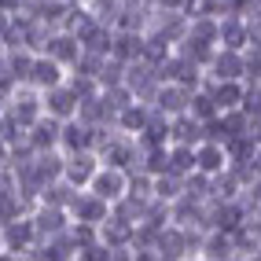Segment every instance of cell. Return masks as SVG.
Segmentation results:
<instances>
[{"label": "cell", "mask_w": 261, "mask_h": 261, "mask_svg": "<svg viewBox=\"0 0 261 261\" xmlns=\"http://www.w3.org/2000/svg\"><path fill=\"white\" fill-rule=\"evenodd\" d=\"M41 114H44L41 111V92L30 89V85H19V89L8 96V103H4V118H11L19 129H30Z\"/></svg>", "instance_id": "cell-1"}, {"label": "cell", "mask_w": 261, "mask_h": 261, "mask_svg": "<svg viewBox=\"0 0 261 261\" xmlns=\"http://www.w3.org/2000/svg\"><path fill=\"white\" fill-rule=\"evenodd\" d=\"M121 85H125V89L133 92L136 103H151L162 81L154 77V66H151V63L133 59V63H125V77H121Z\"/></svg>", "instance_id": "cell-2"}, {"label": "cell", "mask_w": 261, "mask_h": 261, "mask_svg": "<svg viewBox=\"0 0 261 261\" xmlns=\"http://www.w3.org/2000/svg\"><path fill=\"white\" fill-rule=\"evenodd\" d=\"M125 184H129V173H125V169H118V166H103V162H99V169L92 173V180L85 184V188H89L92 195H99L103 202L111 206L114 199L125 195Z\"/></svg>", "instance_id": "cell-3"}, {"label": "cell", "mask_w": 261, "mask_h": 261, "mask_svg": "<svg viewBox=\"0 0 261 261\" xmlns=\"http://www.w3.org/2000/svg\"><path fill=\"white\" fill-rule=\"evenodd\" d=\"M107 214H111V206L103 202L99 195H92L89 188H77L74 195H70V202H66V217L81 221V224H99Z\"/></svg>", "instance_id": "cell-4"}, {"label": "cell", "mask_w": 261, "mask_h": 261, "mask_svg": "<svg viewBox=\"0 0 261 261\" xmlns=\"http://www.w3.org/2000/svg\"><path fill=\"white\" fill-rule=\"evenodd\" d=\"M0 243H4V250H11V254H26L33 243H37V228H33L30 214H19V217L0 224Z\"/></svg>", "instance_id": "cell-5"}, {"label": "cell", "mask_w": 261, "mask_h": 261, "mask_svg": "<svg viewBox=\"0 0 261 261\" xmlns=\"http://www.w3.org/2000/svg\"><path fill=\"white\" fill-rule=\"evenodd\" d=\"M41 56L56 59L63 70H70L74 59L81 56V41L74 37L70 30H51V33H48V41H44V48H41Z\"/></svg>", "instance_id": "cell-6"}, {"label": "cell", "mask_w": 261, "mask_h": 261, "mask_svg": "<svg viewBox=\"0 0 261 261\" xmlns=\"http://www.w3.org/2000/svg\"><path fill=\"white\" fill-rule=\"evenodd\" d=\"M96 169H99V154L96 151H70L63 159V180L70 188H85Z\"/></svg>", "instance_id": "cell-7"}, {"label": "cell", "mask_w": 261, "mask_h": 261, "mask_svg": "<svg viewBox=\"0 0 261 261\" xmlns=\"http://www.w3.org/2000/svg\"><path fill=\"white\" fill-rule=\"evenodd\" d=\"M202 74L210 81H243V56L232 48H214V56L202 66Z\"/></svg>", "instance_id": "cell-8"}, {"label": "cell", "mask_w": 261, "mask_h": 261, "mask_svg": "<svg viewBox=\"0 0 261 261\" xmlns=\"http://www.w3.org/2000/svg\"><path fill=\"white\" fill-rule=\"evenodd\" d=\"M41 111H44L48 118H56V121L74 118V111H77V96L66 89V77H63V85H51V89L41 92Z\"/></svg>", "instance_id": "cell-9"}, {"label": "cell", "mask_w": 261, "mask_h": 261, "mask_svg": "<svg viewBox=\"0 0 261 261\" xmlns=\"http://www.w3.org/2000/svg\"><path fill=\"white\" fill-rule=\"evenodd\" d=\"M30 221H33V228H37V239H48V236H56V232H63L66 224H70L63 206H48V202H33L30 206Z\"/></svg>", "instance_id": "cell-10"}, {"label": "cell", "mask_w": 261, "mask_h": 261, "mask_svg": "<svg viewBox=\"0 0 261 261\" xmlns=\"http://www.w3.org/2000/svg\"><path fill=\"white\" fill-rule=\"evenodd\" d=\"M63 77H66V70L56 63V59H48V56H33V66H30V77H26V85L30 89H37V92H44V89H51V85H63Z\"/></svg>", "instance_id": "cell-11"}, {"label": "cell", "mask_w": 261, "mask_h": 261, "mask_svg": "<svg viewBox=\"0 0 261 261\" xmlns=\"http://www.w3.org/2000/svg\"><path fill=\"white\" fill-rule=\"evenodd\" d=\"M59 125H63V121L41 114V118L26 129V147H30V151H51V147H59Z\"/></svg>", "instance_id": "cell-12"}, {"label": "cell", "mask_w": 261, "mask_h": 261, "mask_svg": "<svg viewBox=\"0 0 261 261\" xmlns=\"http://www.w3.org/2000/svg\"><path fill=\"white\" fill-rule=\"evenodd\" d=\"M221 169H228L224 144H217V140H199V144H195V173L214 177V173H221Z\"/></svg>", "instance_id": "cell-13"}, {"label": "cell", "mask_w": 261, "mask_h": 261, "mask_svg": "<svg viewBox=\"0 0 261 261\" xmlns=\"http://www.w3.org/2000/svg\"><path fill=\"white\" fill-rule=\"evenodd\" d=\"M59 151L70 154V151H92V125H85L77 118H66L59 125Z\"/></svg>", "instance_id": "cell-14"}, {"label": "cell", "mask_w": 261, "mask_h": 261, "mask_svg": "<svg viewBox=\"0 0 261 261\" xmlns=\"http://www.w3.org/2000/svg\"><path fill=\"white\" fill-rule=\"evenodd\" d=\"M188 96H191V92L184 89V85H177V81H162L159 92H154V99H151V107L162 111L166 118H173V114L188 111Z\"/></svg>", "instance_id": "cell-15"}, {"label": "cell", "mask_w": 261, "mask_h": 261, "mask_svg": "<svg viewBox=\"0 0 261 261\" xmlns=\"http://www.w3.org/2000/svg\"><path fill=\"white\" fill-rule=\"evenodd\" d=\"M144 51V33L140 30H111V59L133 63Z\"/></svg>", "instance_id": "cell-16"}, {"label": "cell", "mask_w": 261, "mask_h": 261, "mask_svg": "<svg viewBox=\"0 0 261 261\" xmlns=\"http://www.w3.org/2000/svg\"><path fill=\"white\" fill-rule=\"evenodd\" d=\"M96 236H99L103 247L121 250V247H129V243H133V224L121 221V217H114V214H107V217L96 224Z\"/></svg>", "instance_id": "cell-17"}, {"label": "cell", "mask_w": 261, "mask_h": 261, "mask_svg": "<svg viewBox=\"0 0 261 261\" xmlns=\"http://www.w3.org/2000/svg\"><path fill=\"white\" fill-rule=\"evenodd\" d=\"M232 257V239L221 228H206L199 239V261H228Z\"/></svg>", "instance_id": "cell-18"}, {"label": "cell", "mask_w": 261, "mask_h": 261, "mask_svg": "<svg viewBox=\"0 0 261 261\" xmlns=\"http://www.w3.org/2000/svg\"><path fill=\"white\" fill-rule=\"evenodd\" d=\"M224 154H228V166H247V162H257L261 159V140L257 136H232L224 140Z\"/></svg>", "instance_id": "cell-19"}, {"label": "cell", "mask_w": 261, "mask_h": 261, "mask_svg": "<svg viewBox=\"0 0 261 261\" xmlns=\"http://www.w3.org/2000/svg\"><path fill=\"white\" fill-rule=\"evenodd\" d=\"M33 56L37 51H30V48H4V74L15 81V85H26L30 77V66H33Z\"/></svg>", "instance_id": "cell-20"}, {"label": "cell", "mask_w": 261, "mask_h": 261, "mask_svg": "<svg viewBox=\"0 0 261 261\" xmlns=\"http://www.w3.org/2000/svg\"><path fill=\"white\" fill-rule=\"evenodd\" d=\"M202 140V121H195L188 111L169 118V144H199Z\"/></svg>", "instance_id": "cell-21"}, {"label": "cell", "mask_w": 261, "mask_h": 261, "mask_svg": "<svg viewBox=\"0 0 261 261\" xmlns=\"http://www.w3.org/2000/svg\"><path fill=\"white\" fill-rule=\"evenodd\" d=\"M147 111H151V103H129V107H121L118 114H114V121L111 125L118 129V133H125V136H136L144 129V121H147Z\"/></svg>", "instance_id": "cell-22"}, {"label": "cell", "mask_w": 261, "mask_h": 261, "mask_svg": "<svg viewBox=\"0 0 261 261\" xmlns=\"http://www.w3.org/2000/svg\"><path fill=\"white\" fill-rule=\"evenodd\" d=\"M166 169L177 177L195 173V144H166Z\"/></svg>", "instance_id": "cell-23"}, {"label": "cell", "mask_w": 261, "mask_h": 261, "mask_svg": "<svg viewBox=\"0 0 261 261\" xmlns=\"http://www.w3.org/2000/svg\"><path fill=\"white\" fill-rule=\"evenodd\" d=\"M180 191H184V177H177V173H159V177H151V199H159V202H173V199H180Z\"/></svg>", "instance_id": "cell-24"}, {"label": "cell", "mask_w": 261, "mask_h": 261, "mask_svg": "<svg viewBox=\"0 0 261 261\" xmlns=\"http://www.w3.org/2000/svg\"><path fill=\"white\" fill-rule=\"evenodd\" d=\"M74 118H77V121H85V125H107V121H111V114H107V107H103L99 92H96V96H85V99H77V111H74Z\"/></svg>", "instance_id": "cell-25"}, {"label": "cell", "mask_w": 261, "mask_h": 261, "mask_svg": "<svg viewBox=\"0 0 261 261\" xmlns=\"http://www.w3.org/2000/svg\"><path fill=\"white\" fill-rule=\"evenodd\" d=\"M184 37L202 41V44H214V48H217V19H210V15H191Z\"/></svg>", "instance_id": "cell-26"}, {"label": "cell", "mask_w": 261, "mask_h": 261, "mask_svg": "<svg viewBox=\"0 0 261 261\" xmlns=\"http://www.w3.org/2000/svg\"><path fill=\"white\" fill-rule=\"evenodd\" d=\"M243 85H261V48H243Z\"/></svg>", "instance_id": "cell-27"}, {"label": "cell", "mask_w": 261, "mask_h": 261, "mask_svg": "<svg viewBox=\"0 0 261 261\" xmlns=\"http://www.w3.org/2000/svg\"><path fill=\"white\" fill-rule=\"evenodd\" d=\"M121 77H125V63H118V59H103L99 66V74H96V85L99 89H107V85H121Z\"/></svg>", "instance_id": "cell-28"}, {"label": "cell", "mask_w": 261, "mask_h": 261, "mask_svg": "<svg viewBox=\"0 0 261 261\" xmlns=\"http://www.w3.org/2000/svg\"><path fill=\"white\" fill-rule=\"evenodd\" d=\"M66 89H70L77 99H85V96H96L99 85H96V77H85V74H70V70H66Z\"/></svg>", "instance_id": "cell-29"}, {"label": "cell", "mask_w": 261, "mask_h": 261, "mask_svg": "<svg viewBox=\"0 0 261 261\" xmlns=\"http://www.w3.org/2000/svg\"><path fill=\"white\" fill-rule=\"evenodd\" d=\"M74 261H111V247H103V243H89V247H81L74 254Z\"/></svg>", "instance_id": "cell-30"}, {"label": "cell", "mask_w": 261, "mask_h": 261, "mask_svg": "<svg viewBox=\"0 0 261 261\" xmlns=\"http://www.w3.org/2000/svg\"><path fill=\"white\" fill-rule=\"evenodd\" d=\"M154 8H166V11H180L184 0H154Z\"/></svg>", "instance_id": "cell-31"}, {"label": "cell", "mask_w": 261, "mask_h": 261, "mask_svg": "<svg viewBox=\"0 0 261 261\" xmlns=\"http://www.w3.org/2000/svg\"><path fill=\"white\" fill-rule=\"evenodd\" d=\"M0 11H8V15L19 11V0H0Z\"/></svg>", "instance_id": "cell-32"}, {"label": "cell", "mask_w": 261, "mask_h": 261, "mask_svg": "<svg viewBox=\"0 0 261 261\" xmlns=\"http://www.w3.org/2000/svg\"><path fill=\"white\" fill-rule=\"evenodd\" d=\"M0 261H22V254H11V250H0Z\"/></svg>", "instance_id": "cell-33"}, {"label": "cell", "mask_w": 261, "mask_h": 261, "mask_svg": "<svg viewBox=\"0 0 261 261\" xmlns=\"http://www.w3.org/2000/svg\"><path fill=\"white\" fill-rule=\"evenodd\" d=\"M0 74H4V48H0Z\"/></svg>", "instance_id": "cell-34"}, {"label": "cell", "mask_w": 261, "mask_h": 261, "mask_svg": "<svg viewBox=\"0 0 261 261\" xmlns=\"http://www.w3.org/2000/svg\"><path fill=\"white\" fill-rule=\"evenodd\" d=\"M0 118H4V103H0Z\"/></svg>", "instance_id": "cell-35"}, {"label": "cell", "mask_w": 261, "mask_h": 261, "mask_svg": "<svg viewBox=\"0 0 261 261\" xmlns=\"http://www.w3.org/2000/svg\"><path fill=\"white\" fill-rule=\"evenodd\" d=\"M0 250H4V243H0Z\"/></svg>", "instance_id": "cell-36"}, {"label": "cell", "mask_w": 261, "mask_h": 261, "mask_svg": "<svg viewBox=\"0 0 261 261\" xmlns=\"http://www.w3.org/2000/svg\"><path fill=\"white\" fill-rule=\"evenodd\" d=\"M22 261H26V257H22Z\"/></svg>", "instance_id": "cell-37"}]
</instances>
